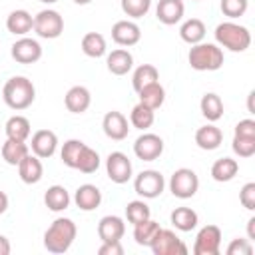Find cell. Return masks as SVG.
<instances>
[{"mask_svg": "<svg viewBox=\"0 0 255 255\" xmlns=\"http://www.w3.org/2000/svg\"><path fill=\"white\" fill-rule=\"evenodd\" d=\"M2 98L10 110L22 112L34 104L36 88H34L32 80H28L26 76H12L10 80H6L4 88H2Z\"/></svg>", "mask_w": 255, "mask_h": 255, "instance_id": "6da1fadb", "label": "cell"}, {"mask_svg": "<svg viewBox=\"0 0 255 255\" xmlns=\"http://www.w3.org/2000/svg\"><path fill=\"white\" fill-rule=\"evenodd\" d=\"M76 235H78L76 223L68 217H58V219L52 221V225L44 233V247L50 253H56V255L66 253L72 247Z\"/></svg>", "mask_w": 255, "mask_h": 255, "instance_id": "7a4b0ae2", "label": "cell"}, {"mask_svg": "<svg viewBox=\"0 0 255 255\" xmlns=\"http://www.w3.org/2000/svg\"><path fill=\"white\" fill-rule=\"evenodd\" d=\"M189 66L197 72H215L223 66V50L211 42L193 44L187 54Z\"/></svg>", "mask_w": 255, "mask_h": 255, "instance_id": "3957f363", "label": "cell"}, {"mask_svg": "<svg viewBox=\"0 0 255 255\" xmlns=\"http://www.w3.org/2000/svg\"><path fill=\"white\" fill-rule=\"evenodd\" d=\"M215 40L219 46L231 52H245L251 46V32L237 22H221L215 28Z\"/></svg>", "mask_w": 255, "mask_h": 255, "instance_id": "277c9868", "label": "cell"}, {"mask_svg": "<svg viewBox=\"0 0 255 255\" xmlns=\"http://www.w3.org/2000/svg\"><path fill=\"white\" fill-rule=\"evenodd\" d=\"M199 189V177L193 169L189 167H179L171 173L169 177V191L173 193V197L179 199H189L197 193Z\"/></svg>", "mask_w": 255, "mask_h": 255, "instance_id": "5b68a950", "label": "cell"}, {"mask_svg": "<svg viewBox=\"0 0 255 255\" xmlns=\"http://www.w3.org/2000/svg\"><path fill=\"white\" fill-rule=\"evenodd\" d=\"M34 32L44 40H54L64 32V18L58 10H40L34 16Z\"/></svg>", "mask_w": 255, "mask_h": 255, "instance_id": "8992f818", "label": "cell"}, {"mask_svg": "<svg viewBox=\"0 0 255 255\" xmlns=\"http://www.w3.org/2000/svg\"><path fill=\"white\" fill-rule=\"evenodd\" d=\"M163 187H165V179L155 169H143L133 179V189L143 199H155V197H159L161 191H163Z\"/></svg>", "mask_w": 255, "mask_h": 255, "instance_id": "52a82bcc", "label": "cell"}, {"mask_svg": "<svg viewBox=\"0 0 255 255\" xmlns=\"http://www.w3.org/2000/svg\"><path fill=\"white\" fill-rule=\"evenodd\" d=\"M149 249L153 251V255H185L187 253L185 243L171 229H161V227L155 233Z\"/></svg>", "mask_w": 255, "mask_h": 255, "instance_id": "ba28073f", "label": "cell"}, {"mask_svg": "<svg viewBox=\"0 0 255 255\" xmlns=\"http://www.w3.org/2000/svg\"><path fill=\"white\" fill-rule=\"evenodd\" d=\"M219 249H221V229L217 225L201 227L193 243V253L195 255H219Z\"/></svg>", "mask_w": 255, "mask_h": 255, "instance_id": "9c48e42d", "label": "cell"}, {"mask_svg": "<svg viewBox=\"0 0 255 255\" xmlns=\"http://www.w3.org/2000/svg\"><path fill=\"white\" fill-rule=\"evenodd\" d=\"M106 171H108V177L114 183L122 185V183H128L129 181L133 167H131L129 157L124 151H112L108 155V159H106Z\"/></svg>", "mask_w": 255, "mask_h": 255, "instance_id": "30bf717a", "label": "cell"}, {"mask_svg": "<svg viewBox=\"0 0 255 255\" xmlns=\"http://www.w3.org/2000/svg\"><path fill=\"white\" fill-rule=\"evenodd\" d=\"M10 54L12 58L18 62V64H34L42 58V46L38 40L34 38H28V36H20L12 48H10Z\"/></svg>", "mask_w": 255, "mask_h": 255, "instance_id": "8fae6325", "label": "cell"}, {"mask_svg": "<svg viewBox=\"0 0 255 255\" xmlns=\"http://www.w3.org/2000/svg\"><path fill=\"white\" fill-rule=\"evenodd\" d=\"M133 153L141 161H155L163 153V139L157 133H141L133 143Z\"/></svg>", "mask_w": 255, "mask_h": 255, "instance_id": "7c38bea8", "label": "cell"}, {"mask_svg": "<svg viewBox=\"0 0 255 255\" xmlns=\"http://www.w3.org/2000/svg\"><path fill=\"white\" fill-rule=\"evenodd\" d=\"M112 40L118 46H135L141 40V28L131 20H118L112 26Z\"/></svg>", "mask_w": 255, "mask_h": 255, "instance_id": "4fadbf2b", "label": "cell"}, {"mask_svg": "<svg viewBox=\"0 0 255 255\" xmlns=\"http://www.w3.org/2000/svg\"><path fill=\"white\" fill-rule=\"evenodd\" d=\"M102 128H104V133L110 137V139H116V141H122L128 137L129 133V122L128 118L122 114V112H108L102 120Z\"/></svg>", "mask_w": 255, "mask_h": 255, "instance_id": "5bb4252c", "label": "cell"}, {"mask_svg": "<svg viewBox=\"0 0 255 255\" xmlns=\"http://www.w3.org/2000/svg\"><path fill=\"white\" fill-rule=\"evenodd\" d=\"M30 149L34 155H38L40 159H46V157H52L58 149V135L52 131V129H38L34 131L32 135V141H30Z\"/></svg>", "mask_w": 255, "mask_h": 255, "instance_id": "9a60e30c", "label": "cell"}, {"mask_svg": "<svg viewBox=\"0 0 255 255\" xmlns=\"http://www.w3.org/2000/svg\"><path fill=\"white\" fill-rule=\"evenodd\" d=\"M185 12V4L183 0H159L157 8H155V16L161 24L165 26H173L183 18Z\"/></svg>", "mask_w": 255, "mask_h": 255, "instance_id": "2e32d148", "label": "cell"}, {"mask_svg": "<svg viewBox=\"0 0 255 255\" xmlns=\"http://www.w3.org/2000/svg\"><path fill=\"white\" fill-rule=\"evenodd\" d=\"M64 104H66L68 112L84 114L92 104V94L86 86H72L64 96Z\"/></svg>", "mask_w": 255, "mask_h": 255, "instance_id": "e0dca14e", "label": "cell"}, {"mask_svg": "<svg viewBox=\"0 0 255 255\" xmlns=\"http://www.w3.org/2000/svg\"><path fill=\"white\" fill-rule=\"evenodd\" d=\"M126 233V223L118 215H106L98 223V237L102 241H122Z\"/></svg>", "mask_w": 255, "mask_h": 255, "instance_id": "ac0fdd59", "label": "cell"}, {"mask_svg": "<svg viewBox=\"0 0 255 255\" xmlns=\"http://www.w3.org/2000/svg\"><path fill=\"white\" fill-rule=\"evenodd\" d=\"M16 167H18L20 179H22L24 183H28V185L38 183V181L42 179V175H44V165H42L40 157L34 155V153H28Z\"/></svg>", "mask_w": 255, "mask_h": 255, "instance_id": "d6986e66", "label": "cell"}, {"mask_svg": "<svg viewBox=\"0 0 255 255\" xmlns=\"http://www.w3.org/2000/svg\"><path fill=\"white\" fill-rule=\"evenodd\" d=\"M74 203L82 209V211H94L96 207H100L102 203V191L94 185V183H84L76 189L74 193Z\"/></svg>", "mask_w": 255, "mask_h": 255, "instance_id": "ffe728a7", "label": "cell"}, {"mask_svg": "<svg viewBox=\"0 0 255 255\" xmlns=\"http://www.w3.org/2000/svg\"><path fill=\"white\" fill-rule=\"evenodd\" d=\"M6 28L14 36H26L34 30V16L28 10H12L6 18Z\"/></svg>", "mask_w": 255, "mask_h": 255, "instance_id": "44dd1931", "label": "cell"}, {"mask_svg": "<svg viewBox=\"0 0 255 255\" xmlns=\"http://www.w3.org/2000/svg\"><path fill=\"white\" fill-rule=\"evenodd\" d=\"M221 141H223V131L217 126H213V124L201 126L195 131V143H197V147H201L205 151L217 149L221 145Z\"/></svg>", "mask_w": 255, "mask_h": 255, "instance_id": "7402d4cb", "label": "cell"}, {"mask_svg": "<svg viewBox=\"0 0 255 255\" xmlns=\"http://www.w3.org/2000/svg\"><path fill=\"white\" fill-rule=\"evenodd\" d=\"M106 66L114 76H126L133 66V56L126 48L112 50L106 58Z\"/></svg>", "mask_w": 255, "mask_h": 255, "instance_id": "603a6c76", "label": "cell"}, {"mask_svg": "<svg viewBox=\"0 0 255 255\" xmlns=\"http://www.w3.org/2000/svg\"><path fill=\"white\" fill-rule=\"evenodd\" d=\"M28 153H30V145L26 141L6 137V141L2 143V159L8 165H18Z\"/></svg>", "mask_w": 255, "mask_h": 255, "instance_id": "cb8c5ba5", "label": "cell"}, {"mask_svg": "<svg viewBox=\"0 0 255 255\" xmlns=\"http://www.w3.org/2000/svg\"><path fill=\"white\" fill-rule=\"evenodd\" d=\"M137 96H139V104L147 106V108L153 110V112H155L157 108H161L163 102H165V90H163V86H161L159 82H153V84L143 86V88L137 92Z\"/></svg>", "mask_w": 255, "mask_h": 255, "instance_id": "d4e9b609", "label": "cell"}, {"mask_svg": "<svg viewBox=\"0 0 255 255\" xmlns=\"http://www.w3.org/2000/svg\"><path fill=\"white\" fill-rule=\"evenodd\" d=\"M72 197L64 185H50L44 193V203L50 211H64L68 209Z\"/></svg>", "mask_w": 255, "mask_h": 255, "instance_id": "484cf974", "label": "cell"}, {"mask_svg": "<svg viewBox=\"0 0 255 255\" xmlns=\"http://www.w3.org/2000/svg\"><path fill=\"white\" fill-rule=\"evenodd\" d=\"M169 219H171V225H173L175 229L183 231V233L195 229L197 223H199V215H197L191 207H175V209L171 211Z\"/></svg>", "mask_w": 255, "mask_h": 255, "instance_id": "4316f807", "label": "cell"}, {"mask_svg": "<svg viewBox=\"0 0 255 255\" xmlns=\"http://www.w3.org/2000/svg\"><path fill=\"white\" fill-rule=\"evenodd\" d=\"M205 24H203V20H199V18H189V20H185L183 24H181V28H179V36H181V40L183 42H187V44H199V42H203V38H205Z\"/></svg>", "mask_w": 255, "mask_h": 255, "instance_id": "83f0119b", "label": "cell"}, {"mask_svg": "<svg viewBox=\"0 0 255 255\" xmlns=\"http://www.w3.org/2000/svg\"><path fill=\"white\" fill-rule=\"evenodd\" d=\"M4 131H6V137L10 139H20V141H26L32 133V126H30V120L24 118V116H12L6 126H4Z\"/></svg>", "mask_w": 255, "mask_h": 255, "instance_id": "f1b7e54d", "label": "cell"}, {"mask_svg": "<svg viewBox=\"0 0 255 255\" xmlns=\"http://www.w3.org/2000/svg\"><path fill=\"white\" fill-rule=\"evenodd\" d=\"M237 171H239V163L237 159H231V157H221L211 165V177L219 183L231 181L237 175Z\"/></svg>", "mask_w": 255, "mask_h": 255, "instance_id": "f546056e", "label": "cell"}, {"mask_svg": "<svg viewBox=\"0 0 255 255\" xmlns=\"http://www.w3.org/2000/svg\"><path fill=\"white\" fill-rule=\"evenodd\" d=\"M199 108H201V114H203V118H205L207 122H217V120H221V116H223V102H221V98H219L217 94H213V92H209V94H205V96L201 98Z\"/></svg>", "mask_w": 255, "mask_h": 255, "instance_id": "4dcf8cb0", "label": "cell"}, {"mask_svg": "<svg viewBox=\"0 0 255 255\" xmlns=\"http://www.w3.org/2000/svg\"><path fill=\"white\" fill-rule=\"evenodd\" d=\"M106 38L100 32H88L82 38V52L88 58H102L106 54Z\"/></svg>", "mask_w": 255, "mask_h": 255, "instance_id": "1f68e13d", "label": "cell"}, {"mask_svg": "<svg viewBox=\"0 0 255 255\" xmlns=\"http://www.w3.org/2000/svg\"><path fill=\"white\" fill-rule=\"evenodd\" d=\"M153 82H159V72L153 64H141L133 70V76H131V86L135 92H139L143 86L147 84H153Z\"/></svg>", "mask_w": 255, "mask_h": 255, "instance_id": "d6a6232c", "label": "cell"}, {"mask_svg": "<svg viewBox=\"0 0 255 255\" xmlns=\"http://www.w3.org/2000/svg\"><path fill=\"white\" fill-rule=\"evenodd\" d=\"M157 231H159V223H157V221H153V219L149 217V219H145V221H141V223L133 225V239H135V243H137V245L149 247Z\"/></svg>", "mask_w": 255, "mask_h": 255, "instance_id": "836d02e7", "label": "cell"}, {"mask_svg": "<svg viewBox=\"0 0 255 255\" xmlns=\"http://www.w3.org/2000/svg\"><path fill=\"white\" fill-rule=\"evenodd\" d=\"M153 120H155L153 110H149V108L143 106V104H135V106L131 108V112H129V124H131L133 128L141 129V131L147 129V128H151Z\"/></svg>", "mask_w": 255, "mask_h": 255, "instance_id": "e575fe53", "label": "cell"}, {"mask_svg": "<svg viewBox=\"0 0 255 255\" xmlns=\"http://www.w3.org/2000/svg\"><path fill=\"white\" fill-rule=\"evenodd\" d=\"M100 167V155L96 149H92L90 145H84L80 155H78V161H76V169L82 171V173H94L98 171Z\"/></svg>", "mask_w": 255, "mask_h": 255, "instance_id": "d590c367", "label": "cell"}, {"mask_svg": "<svg viewBox=\"0 0 255 255\" xmlns=\"http://www.w3.org/2000/svg\"><path fill=\"white\" fill-rule=\"evenodd\" d=\"M126 217L131 225H137L145 219L151 217V211H149V205L143 201V199H133L126 205Z\"/></svg>", "mask_w": 255, "mask_h": 255, "instance_id": "8d00e7d4", "label": "cell"}, {"mask_svg": "<svg viewBox=\"0 0 255 255\" xmlns=\"http://www.w3.org/2000/svg\"><path fill=\"white\" fill-rule=\"evenodd\" d=\"M84 145L86 143L82 139H68V141H64L62 151H60V157H62L64 165L76 169V161H78V155H80V151H82Z\"/></svg>", "mask_w": 255, "mask_h": 255, "instance_id": "74e56055", "label": "cell"}, {"mask_svg": "<svg viewBox=\"0 0 255 255\" xmlns=\"http://www.w3.org/2000/svg\"><path fill=\"white\" fill-rule=\"evenodd\" d=\"M151 8V0H122V10L129 18H143Z\"/></svg>", "mask_w": 255, "mask_h": 255, "instance_id": "f35d334b", "label": "cell"}, {"mask_svg": "<svg viewBox=\"0 0 255 255\" xmlns=\"http://www.w3.org/2000/svg\"><path fill=\"white\" fill-rule=\"evenodd\" d=\"M219 8H221V12H223L227 18L233 20V18H239V16H243V14L247 12L249 0H221Z\"/></svg>", "mask_w": 255, "mask_h": 255, "instance_id": "ab89813d", "label": "cell"}, {"mask_svg": "<svg viewBox=\"0 0 255 255\" xmlns=\"http://www.w3.org/2000/svg\"><path fill=\"white\" fill-rule=\"evenodd\" d=\"M231 147H233V151L239 157H251L255 153V137H239V135H233Z\"/></svg>", "mask_w": 255, "mask_h": 255, "instance_id": "60d3db41", "label": "cell"}, {"mask_svg": "<svg viewBox=\"0 0 255 255\" xmlns=\"http://www.w3.org/2000/svg\"><path fill=\"white\" fill-rule=\"evenodd\" d=\"M239 201H241V205H243L247 211H253V209H255V183H253V181H249V183H245V185L241 187V191H239Z\"/></svg>", "mask_w": 255, "mask_h": 255, "instance_id": "b9f144b4", "label": "cell"}, {"mask_svg": "<svg viewBox=\"0 0 255 255\" xmlns=\"http://www.w3.org/2000/svg\"><path fill=\"white\" fill-rule=\"evenodd\" d=\"M253 245L249 239H233L227 245V255H251Z\"/></svg>", "mask_w": 255, "mask_h": 255, "instance_id": "7bdbcfd3", "label": "cell"}, {"mask_svg": "<svg viewBox=\"0 0 255 255\" xmlns=\"http://www.w3.org/2000/svg\"><path fill=\"white\" fill-rule=\"evenodd\" d=\"M235 135L239 137H255V120H241L235 126Z\"/></svg>", "mask_w": 255, "mask_h": 255, "instance_id": "ee69618b", "label": "cell"}, {"mask_svg": "<svg viewBox=\"0 0 255 255\" xmlns=\"http://www.w3.org/2000/svg\"><path fill=\"white\" fill-rule=\"evenodd\" d=\"M98 253L100 255H122L124 247L120 241H102V245L98 247Z\"/></svg>", "mask_w": 255, "mask_h": 255, "instance_id": "f6af8a7d", "label": "cell"}, {"mask_svg": "<svg viewBox=\"0 0 255 255\" xmlns=\"http://www.w3.org/2000/svg\"><path fill=\"white\" fill-rule=\"evenodd\" d=\"M10 241L4 237V235H0V255H8L10 253Z\"/></svg>", "mask_w": 255, "mask_h": 255, "instance_id": "bcb514c9", "label": "cell"}, {"mask_svg": "<svg viewBox=\"0 0 255 255\" xmlns=\"http://www.w3.org/2000/svg\"><path fill=\"white\" fill-rule=\"evenodd\" d=\"M247 235H249V241L255 239V217H251L247 221Z\"/></svg>", "mask_w": 255, "mask_h": 255, "instance_id": "7dc6e473", "label": "cell"}, {"mask_svg": "<svg viewBox=\"0 0 255 255\" xmlns=\"http://www.w3.org/2000/svg\"><path fill=\"white\" fill-rule=\"evenodd\" d=\"M6 209H8V195L0 189V215H2Z\"/></svg>", "mask_w": 255, "mask_h": 255, "instance_id": "c3c4849f", "label": "cell"}, {"mask_svg": "<svg viewBox=\"0 0 255 255\" xmlns=\"http://www.w3.org/2000/svg\"><path fill=\"white\" fill-rule=\"evenodd\" d=\"M253 98H255V92H251V94H249V102H247V106H249V112H251V114L255 112V110H253Z\"/></svg>", "mask_w": 255, "mask_h": 255, "instance_id": "681fc988", "label": "cell"}, {"mask_svg": "<svg viewBox=\"0 0 255 255\" xmlns=\"http://www.w3.org/2000/svg\"><path fill=\"white\" fill-rule=\"evenodd\" d=\"M74 2H76V4H80V6H86V4H90L92 0H74Z\"/></svg>", "mask_w": 255, "mask_h": 255, "instance_id": "f907efd6", "label": "cell"}, {"mask_svg": "<svg viewBox=\"0 0 255 255\" xmlns=\"http://www.w3.org/2000/svg\"><path fill=\"white\" fill-rule=\"evenodd\" d=\"M40 2H44V4H54V2H58V0H40Z\"/></svg>", "mask_w": 255, "mask_h": 255, "instance_id": "816d5d0a", "label": "cell"}, {"mask_svg": "<svg viewBox=\"0 0 255 255\" xmlns=\"http://www.w3.org/2000/svg\"><path fill=\"white\" fill-rule=\"evenodd\" d=\"M195 2H197V0H195Z\"/></svg>", "mask_w": 255, "mask_h": 255, "instance_id": "f5cc1de1", "label": "cell"}]
</instances>
